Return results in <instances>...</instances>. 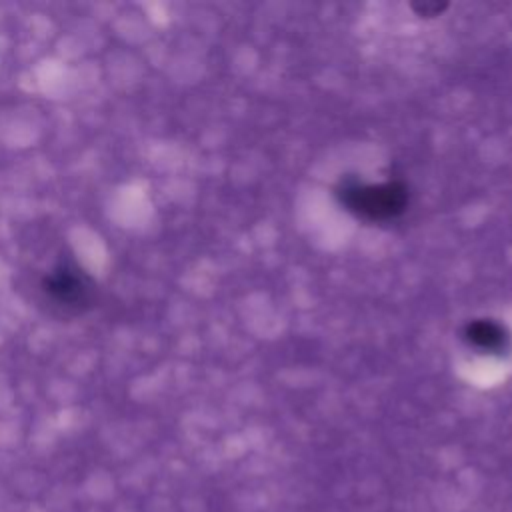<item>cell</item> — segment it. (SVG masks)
Returning a JSON list of instances; mask_svg holds the SVG:
<instances>
[{
    "instance_id": "1",
    "label": "cell",
    "mask_w": 512,
    "mask_h": 512,
    "mask_svg": "<svg viewBox=\"0 0 512 512\" xmlns=\"http://www.w3.org/2000/svg\"><path fill=\"white\" fill-rule=\"evenodd\" d=\"M346 202L350 208L358 210L370 218L392 216L404 206V192L396 186H368V188H348Z\"/></svg>"
},
{
    "instance_id": "2",
    "label": "cell",
    "mask_w": 512,
    "mask_h": 512,
    "mask_svg": "<svg viewBox=\"0 0 512 512\" xmlns=\"http://www.w3.org/2000/svg\"><path fill=\"white\" fill-rule=\"evenodd\" d=\"M74 272L76 270L68 268L54 270V274L44 280V292L54 304L80 310L84 304H90V286Z\"/></svg>"
},
{
    "instance_id": "3",
    "label": "cell",
    "mask_w": 512,
    "mask_h": 512,
    "mask_svg": "<svg viewBox=\"0 0 512 512\" xmlns=\"http://www.w3.org/2000/svg\"><path fill=\"white\" fill-rule=\"evenodd\" d=\"M470 338L480 346V348H488L494 350L502 344V332L498 326L494 324H486V322H476L470 328Z\"/></svg>"
}]
</instances>
